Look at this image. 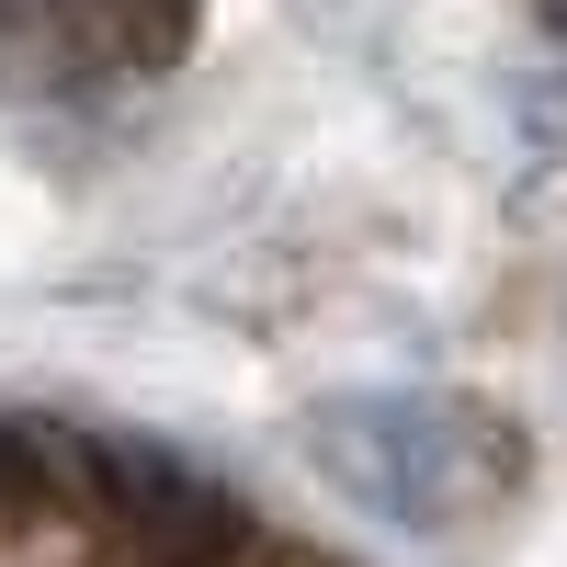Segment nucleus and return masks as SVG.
<instances>
[{
    "instance_id": "f257e3e1",
    "label": "nucleus",
    "mask_w": 567,
    "mask_h": 567,
    "mask_svg": "<svg viewBox=\"0 0 567 567\" xmlns=\"http://www.w3.org/2000/svg\"><path fill=\"white\" fill-rule=\"evenodd\" d=\"M318 454L409 534H454L523 488L534 443L488 398H352L318 420Z\"/></svg>"
},
{
    "instance_id": "f03ea898",
    "label": "nucleus",
    "mask_w": 567,
    "mask_h": 567,
    "mask_svg": "<svg viewBox=\"0 0 567 567\" xmlns=\"http://www.w3.org/2000/svg\"><path fill=\"white\" fill-rule=\"evenodd\" d=\"M114 477V511H125V534L171 556V567H216V556H239V499H227L205 465H182L159 443H103L91 454Z\"/></svg>"
},
{
    "instance_id": "7ed1b4c3",
    "label": "nucleus",
    "mask_w": 567,
    "mask_h": 567,
    "mask_svg": "<svg viewBox=\"0 0 567 567\" xmlns=\"http://www.w3.org/2000/svg\"><path fill=\"white\" fill-rule=\"evenodd\" d=\"M69 0H0V23H58Z\"/></svg>"
},
{
    "instance_id": "20e7f679",
    "label": "nucleus",
    "mask_w": 567,
    "mask_h": 567,
    "mask_svg": "<svg viewBox=\"0 0 567 567\" xmlns=\"http://www.w3.org/2000/svg\"><path fill=\"white\" fill-rule=\"evenodd\" d=\"M545 23H556V34H567V0H545Z\"/></svg>"
}]
</instances>
